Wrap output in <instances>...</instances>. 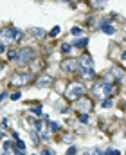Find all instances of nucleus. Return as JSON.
Listing matches in <instances>:
<instances>
[{"label": "nucleus", "instance_id": "6", "mask_svg": "<svg viewBox=\"0 0 126 155\" xmlns=\"http://www.w3.org/2000/svg\"><path fill=\"white\" fill-rule=\"evenodd\" d=\"M61 70H63V72H69V74H74V72H78V70H79L78 60H65V61H61Z\"/></svg>", "mask_w": 126, "mask_h": 155}, {"label": "nucleus", "instance_id": "8", "mask_svg": "<svg viewBox=\"0 0 126 155\" xmlns=\"http://www.w3.org/2000/svg\"><path fill=\"white\" fill-rule=\"evenodd\" d=\"M76 103H78V108H79V110H85V112H87V110H90V108L94 107L92 99H90V97H85V96H81Z\"/></svg>", "mask_w": 126, "mask_h": 155}, {"label": "nucleus", "instance_id": "25", "mask_svg": "<svg viewBox=\"0 0 126 155\" xmlns=\"http://www.w3.org/2000/svg\"><path fill=\"white\" fill-rule=\"evenodd\" d=\"M41 155H56V151H54V150H50V148H47V150L41 151Z\"/></svg>", "mask_w": 126, "mask_h": 155}, {"label": "nucleus", "instance_id": "18", "mask_svg": "<svg viewBox=\"0 0 126 155\" xmlns=\"http://www.w3.org/2000/svg\"><path fill=\"white\" fill-rule=\"evenodd\" d=\"M58 34H60V27L56 25V27H52V29H50V33H49L47 36H50V38H56Z\"/></svg>", "mask_w": 126, "mask_h": 155}, {"label": "nucleus", "instance_id": "7", "mask_svg": "<svg viewBox=\"0 0 126 155\" xmlns=\"http://www.w3.org/2000/svg\"><path fill=\"white\" fill-rule=\"evenodd\" d=\"M78 63H79V69H94V60L88 53L85 54H81L79 60H78Z\"/></svg>", "mask_w": 126, "mask_h": 155}, {"label": "nucleus", "instance_id": "22", "mask_svg": "<svg viewBox=\"0 0 126 155\" xmlns=\"http://www.w3.org/2000/svg\"><path fill=\"white\" fill-rule=\"evenodd\" d=\"M104 155H121V151H119V150H113V148H110V150H106V151H104Z\"/></svg>", "mask_w": 126, "mask_h": 155}, {"label": "nucleus", "instance_id": "10", "mask_svg": "<svg viewBox=\"0 0 126 155\" xmlns=\"http://www.w3.org/2000/svg\"><path fill=\"white\" fill-rule=\"evenodd\" d=\"M52 81H54V79H52L50 76H40L36 79V87H41V88H43V87H50Z\"/></svg>", "mask_w": 126, "mask_h": 155}, {"label": "nucleus", "instance_id": "2", "mask_svg": "<svg viewBox=\"0 0 126 155\" xmlns=\"http://www.w3.org/2000/svg\"><path fill=\"white\" fill-rule=\"evenodd\" d=\"M24 33L20 29L9 25L6 29H2V33H0V42L2 43H11V42H18V40H22Z\"/></svg>", "mask_w": 126, "mask_h": 155}, {"label": "nucleus", "instance_id": "4", "mask_svg": "<svg viewBox=\"0 0 126 155\" xmlns=\"http://www.w3.org/2000/svg\"><path fill=\"white\" fill-rule=\"evenodd\" d=\"M36 53H34V49H31V47H22V49H18V54H16V63L20 67H25L27 63H31V61L34 60Z\"/></svg>", "mask_w": 126, "mask_h": 155}, {"label": "nucleus", "instance_id": "17", "mask_svg": "<svg viewBox=\"0 0 126 155\" xmlns=\"http://www.w3.org/2000/svg\"><path fill=\"white\" fill-rule=\"evenodd\" d=\"M16 54H18V50H15V49H11V50H7V60H9V61H13V60H16Z\"/></svg>", "mask_w": 126, "mask_h": 155}, {"label": "nucleus", "instance_id": "23", "mask_svg": "<svg viewBox=\"0 0 126 155\" xmlns=\"http://www.w3.org/2000/svg\"><path fill=\"white\" fill-rule=\"evenodd\" d=\"M104 2H106V0H94L92 4H94V7H97V9H99V7H103Z\"/></svg>", "mask_w": 126, "mask_h": 155}, {"label": "nucleus", "instance_id": "19", "mask_svg": "<svg viewBox=\"0 0 126 155\" xmlns=\"http://www.w3.org/2000/svg\"><path fill=\"white\" fill-rule=\"evenodd\" d=\"M101 107H103V108H110V107H112V99H110V97H108V99H103Z\"/></svg>", "mask_w": 126, "mask_h": 155}, {"label": "nucleus", "instance_id": "31", "mask_svg": "<svg viewBox=\"0 0 126 155\" xmlns=\"http://www.w3.org/2000/svg\"><path fill=\"white\" fill-rule=\"evenodd\" d=\"M2 69H4V63H2V61H0V72H2Z\"/></svg>", "mask_w": 126, "mask_h": 155}, {"label": "nucleus", "instance_id": "9", "mask_svg": "<svg viewBox=\"0 0 126 155\" xmlns=\"http://www.w3.org/2000/svg\"><path fill=\"white\" fill-rule=\"evenodd\" d=\"M47 34H49V33H47V31H43L41 27H33V29H31V36L36 38V40H43Z\"/></svg>", "mask_w": 126, "mask_h": 155}, {"label": "nucleus", "instance_id": "5", "mask_svg": "<svg viewBox=\"0 0 126 155\" xmlns=\"http://www.w3.org/2000/svg\"><path fill=\"white\" fill-rule=\"evenodd\" d=\"M31 79H33V74L31 72H20V74H15L11 78V85L15 87H24V85H29Z\"/></svg>", "mask_w": 126, "mask_h": 155}, {"label": "nucleus", "instance_id": "24", "mask_svg": "<svg viewBox=\"0 0 126 155\" xmlns=\"http://www.w3.org/2000/svg\"><path fill=\"white\" fill-rule=\"evenodd\" d=\"M78 153V148L76 146H70L69 150H67V155H76Z\"/></svg>", "mask_w": 126, "mask_h": 155}, {"label": "nucleus", "instance_id": "20", "mask_svg": "<svg viewBox=\"0 0 126 155\" xmlns=\"http://www.w3.org/2000/svg\"><path fill=\"white\" fill-rule=\"evenodd\" d=\"M16 148L22 150V151H25V142H24L22 139H18V141H16Z\"/></svg>", "mask_w": 126, "mask_h": 155}, {"label": "nucleus", "instance_id": "29", "mask_svg": "<svg viewBox=\"0 0 126 155\" xmlns=\"http://www.w3.org/2000/svg\"><path fill=\"white\" fill-rule=\"evenodd\" d=\"M70 112V108L69 107H65V108H61V114H69Z\"/></svg>", "mask_w": 126, "mask_h": 155}, {"label": "nucleus", "instance_id": "26", "mask_svg": "<svg viewBox=\"0 0 126 155\" xmlns=\"http://www.w3.org/2000/svg\"><path fill=\"white\" fill-rule=\"evenodd\" d=\"M79 121H81V123H88V114H81V116H79Z\"/></svg>", "mask_w": 126, "mask_h": 155}, {"label": "nucleus", "instance_id": "1", "mask_svg": "<svg viewBox=\"0 0 126 155\" xmlns=\"http://www.w3.org/2000/svg\"><path fill=\"white\" fill-rule=\"evenodd\" d=\"M110 78L112 76H104L103 79H99V81L94 83V87H92V96L94 97H99V99H108V97H112L113 90H115V85L112 83Z\"/></svg>", "mask_w": 126, "mask_h": 155}, {"label": "nucleus", "instance_id": "16", "mask_svg": "<svg viewBox=\"0 0 126 155\" xmlns=\"http://www.w3.org/2000/svg\"><path fill=\"white\" fill-rule=\"evenodd\" d=\"M47 128H50L52 132H58L60 130V125H58V123H54V121H47Z\"/></svg>", "mask_w": 126, "mask_h": 155}, {"label": "nucleus", "instance_id": "21", "mask_svg": "<svg viewBox=\"0 0 126 155\" xmlns=\"http://www.w3.org/2000/svg\"><path fill=\"white\" fill-rule=\"evenodd\" d=\"M31 114H34V116H41V107H33V108H31Z\"/></svg>", "mask_w": 126, "mask_h": 155}, {"label": "nucleus", "instance_id": "28", "mask_svg": "<svg viewBox=\"0 0 126 155\" xmlns=\"http://www.w3.org/2000/svg\"><path fill=\"white\" fill-rule=\"evenodd\" d=\"M4 53H6V43L0 42V54H4Z\"/></svg>", "mask_w": 126, "mask_h": 155}, {"label": "nucleus", "instance_id": "11", "mask_svg": "<svg viewBox=\"0 0 126 155\" xmlns=\"http://www.w3.org/2000/svg\"><path fill=\"white\" fill-rule=\"evenodd\" d=\"M83 79H92L94 78V69H79Z\"/></svg>", "mask_w": 126, "mask_h": 155}, {"label": "nucleus", "instance_id": "13", "mask_svg": "<svg viewBox=\"0 0 126 155\" xmlns=\"http://www.w3.org/2000/svg\"><path fill=\"white\" fill-rule=\"evenodd\" d=\"M70 34L76 36V38H79V36L83 34V29H81V27H72V29H70Z\"/></svg>", "mask_w": 126, "mask_h": 155}, {"label": "nucleus", "instance_id": "3", "mask_svg": "<svg viewBox=\"0 0 126 155\" xmlns=\"http://www.w3.org/2000/svg\"><path fill=\"white\" fill-rule=\"evenodd\" d=\"M83 94H85V87L81 83H78V81H70L67 90H65V97L69 101H78Z\"/></svg>", "mask_w": 126, "mask_h": 155}, {"label": "nucleus", "instance_id": "32", "mask_svg": "<svg viewBox=\"0 0 126 155\" xmlns=\"http://www.w3.org/2000/svg\"><path fill=\"white\" fill-rule=\"evenodd\" d=\"M2 155H11V153H9V150H6V151H4Z\"/></svg>", "mask_w": 126, "mask_h": 155}, {"label": "nucleus", "instance_id": "34", "mask_svg": "<svg viewBox=\"0 0 126 155\" xmlns=\"http://www.w3.org/2000/svg\"><path fill=\"white\" fill-rule=\"evenodd\" d=\"M124 107H126V101H124Z\"/></svg>", "mask_w": 126, "mask_h": 155}, {"label": "nucleus", "instance_id": "12", "mask_svg": "<svg viewBox=\"0 0 126 155\" xmlns=\"http://www.w3.org/2000/svg\"><path fill=\"white\" fill-rule=\"evenodd\" d=\"M87 45H88V38H79L74 42V47H78V49H85Z\"/></svg>", "mask_w": 126, "mask_h": 155}, {"label": "nucleus", "instance_id": "30", "mask_svg": "<svg viewBox=\"0 0 126 155\" xmlns=\"http://www.w3.org/2000/svg\"><path fill=\"white\" fill-rule=\"evenodd\" d=\"M15 155H25V153H24L22 150H18V148H16V153H15Z\"/></svg>", "mask_w": 126, "mask_h": 155}, {"label": "nucleus", "instance_id": "27", "mask_svg": "<svg viewBox=\"0 0 126 155\" xmlns=\"http://www.w3.org/2000/svg\"><path fill=\"white\" fill-rule=\"evenodd\" d=\"M20 97H22V94H20V92H15V94H11V99H13V101H18Z\"/></svg>", "mask_w": 126, "mask_h": 155}, {"label": "nucleus", "instance_id": "14", "mask_svg": "<svg viewBox=\"0 0 126 155\" xmlns=\"http://www.w3.org/2000/svg\"><path fill=\"white\" fill-rule=\"evenodd\" d=\"M60 50H61V53H63V54H69V53H70V50H72V45H70V43H61V47H60Z\"/></svg>", "mask_w": 126, "mask_h": 155}, {"label": "nucleus", "instance_id": "15", "mask_svg": "<svg viewBox=\"0 0 126 155\" xmlns=\"http://www.w3.org/2000/svg\"><path fill=\"white\" fill-rule=\"evenodd\" d=\"M38 135H40V132H38V130H33V132H31V141H33L34 144L40 142V137H38Z\"/></svg>", "mask_w": 126, "mask_h": 155}, {"label": "nucleus", "instance_id": "33", "mask_svg": "<svg viewBox=\"0 0 126 155\" xmlns=\"http://www.w3.org/2000/svg\"><path fill=\"white\" fill-rule=\"evenodd\" d=\"M83 155H92V153H90V151H85V153H83ZM94 155H96V153H94Z\"/></svg>", "mask_w": 126, "mask_h": 155}]
</instances>
